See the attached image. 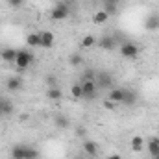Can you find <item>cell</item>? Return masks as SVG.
Returning <instances> with one entry per match:
<instances>
[{
    "instance_id": "obj_23",
    "label": "cell",
    "mask_w": 159,
    "mask_h": 159,
    "mask_svg": "<svg viewBox=\"0 0 159 159\" xmlns=\"http://www.w3.org/2000/svg\"><path fill=\"white\" fill-rule=\"evenodd\" d=\"M69 63H70V67H78V65H81V63H83V57L80 56V52H76V54H72V56H70Z\"/></svg>"
},
{
    "instance_id": "obj_19",
    "label": "cell",
    "mask_w": 159,
    "mask_h": 159,
    "mask_svg": "<svg viewBox=\"0 0 159 159\" xmlns=\"http://www.w3.org/2000/svg\"><path fill=\"white\" fill-rule=\"evenodd\" d=\"M46 96H48L50 100H59V98L63 96V93H61V89H57V87H48Z\"/></svg>"
},
{
    "instance_id": "obj_30",
    "label": "cell",
    "mask_w": 159,
    "mask_h": 159,
    "mask_svg": "<svg viewBox=\"0 0 159 159\" xmlns=\"http://www.w3.org/2000/svg\"><path fill=\"white\" fill-rule=\"evenodd\" d=\"M4 115V109H2V100H0V117Z\"/></svg>"
},
{
    "instance_id": "obj_16",
    "label": "cell",
    "mask_w": 159,
    "mask_h": 159,
    "mask_svg": "<svg viewBox=\"0 0 159 159\" xmlns=\"http://www.w3.org/2000/svg\"><path fill=\"white\" fill-rule=\"evenodd\" d=\"M148 152H150L152 157H154L156 154H159V137H152V139L148 141Z\"/></svg>"
},
{
    "instance_id": "obj_24",
    "label": "cell",
    "mask_w": 159,
    "mask_h": 159,
    "mask_svg": "<svg viewBox=\"0 0 159 159\" xmlns=\"http://www.w3.org/2000/svg\"><path fill=\"white\" fill-rule=\"evenodd\" d=\"M26 159H39V150H35L32 146H26Z\"/></svg>"
},
{
    "instance_id": "obj_2",
    "label": "cell",
    "mask_w": 159,
    "mask_h": 159,
    "mask_svg": "<svg viewBox=\"0 0 159 159\" xmlns=\"http://www.w3.org/2000/svg\"><path fill=\"white\" fill-rule=\"evenodd\" d=\"M80 83H81V87H83V98L94 100V98H96V89H98L96 81H94V80H80Z\"/></svg>"
},
{
    "instance_id": "obj_17",
    "label": "cell",
    "mask_w": 159,
    "mask_h": 159,
    "mask_svg": "<svg viewBox=\"0 0 159 159\" xmlns=\"http://www.w3.org/2000/svg\"><path fill=\"white\" fill-rule=\"evenodd\" d=\"M135 102H137V94H135L133 91H128V89H126V94H124L122 104H124V106H133Z\"/></svg>"
},
{
    "instance_id": "obj_11",
    "label": "cell",
    "mask_w": 159,
    "mask_h": 159,
    "mask_svg": "<svg viewBox=\"0 0 159 159\" xmlns=\"http://www.w3.org/2000/svg\"><path fill=\"white\" fill-rule=\"evenodd\" d=\"M0 57H2L4 61H7V63H15V59H17V50H13V48H4V50L0 52Z\"/></svg>"
},
{
    "instance_id": "obj_5",
    "label": "cell",
    "mask_w": 159,
    "mask_h": 159,
    "mask_svg": "<svg viewBox=\"0 0 159 159\" xmlns=\"http://www.w3.org/2000/svg\"><path fill=\"white\" fill-rule=\"evenodd\" d=\"M96 85L98 87H104V89H107V87H111L113 85V78H111V74H107V72H100V74H96Z\"/></svg>"
},
{
    "instance_id": "obj_4",
    "label": "cell",
    "mask_w": 159,
    "mask_h": 159,
    "mask_svg": "<svg viewBox=\"0 0 159 159\" xmlns=\"http://www.w3.org/2000/svg\"><path fill=\"white\" fill-rule=\"evenodd\" d=\"M67 17H69V7H67L65 4H57V6H54L52 11H50V19H52V20H65Z\"/></svg>"
},
{
    "instance_id": "obj_31",
    "label": "cell",
    "mask_w": 159,
    "mask_h": 159,
    "mask_svg": "<svg viewBox=\"0 0 159 159\" xmlns=\"http://www.w3.org/2000/svg\"><path fill=\"white\" fill-rule=\"evenodd\" d=\"M74 159H85V156H76Z\"/></svg>"
},
{
    "instance_id": "obj_21",
    "label": "cell",
    "mask_w": 159,
    "mask_h": 159,
    "mask_svg": "<svg viewBox=\"0 0 159 159\" xmlns=\"http://www.w3.org/2000/svg\"><path fill=\"white\" fill-rule=\"evenodd\" d=\"M143 144H144V141H143V137H131V150L133 152H141V148H143Z\"/></svg>"
},
{
    "instance_id": "obj_7",
    "label": "cell",
    "mask_w": 159,
    "mask_h": 159,
    "mask_svg": "<svg viewBox=\"0 0 159 159\" xmlns=\"http://www.w3.org/2000/svg\"><path fill=\"white\" fill-rule=\"evenodd\" d=\"M124 94H126V89H111L109 91V94H107V100H111V102H115V104H122V100H124Z\"/></svg>"
},
{
    "instance_id": "obj_10",
    "label": "cell",
    "mask_w": 159,
    "mask_h": 159,
    "mask_svg": "<svg viewBox=\"0 0 159 159\" xmlns=\"http://www.w3.org/2000/svg\"><path fill=\"white\" fill-rule=\"evenodd\" d=\"M11 159H26V146L24 144H15L11 148Z\"/></svg>"
},
{
    "instance_id": "obj_9",
    "label": "cell",
    "mask_w": 159,
    "mask_h": 159,
    "mask_svg": "<svg viewBox=\"0 0 159 159\" xmlns=\"http://www.w3.org/2000/svg\"><path fill=\"white\" fill-rule=\"evenodd\" d=\"M52 46H54V34L41 32V48H52Z\"/></svg>"
},
{
    "instance_id": "obj_13",
    "label": "cell",
    "mask_w": 159,
    "mask_h": 159,
    "mask_svg": "<svg viewBox=\"0 0 159 159\" xmlns=\"http://www.w3.org/2000/svg\"><path fill=\"white\" fill-rule=\"evenodd\" d=\"M26 44L30 48H41V34H28Z\"/></svg>"
},
{
    "instance_id": "obj_20",
    "label": "cell",
    "mask_w": 159,
    "mask_h": 159,
    "mask_svg": "<svg viewBox=\"0 0 159 159\" xmlns=\"http://www.w3.org/2000/svg\"><path fill=\"white\" fill-rule=\"evenodd\" d=\"M70 94H72V98H83V87H81V83H74L72 87H70Z\"/></svg>"
},
{
    "instance_id": "obj_28",
    "label": "cell",
    "mask_w": 159,
    "mask_h": 159,
    "mask_svg": "<svg viewBox=\"0 0 159 159\" xmlns=\"http://www.w3.org/2000/svg\"><path fill=\"white\" fill-rule=\"evenodd\" d=\"M104 4H115V6H117V4H119V0H104Z\"/></svg>"
},
{
    "instance_id": "obj_6",
    "label": "cell",
    "mask_w": 159,
    "mask_h": 159,
    "mask_svg": "<svg viewBox=\"0 0 159 159\" xmlns=\"http://www.w3.org/2000/svg\"><path fill=\"white\" fill-rule=\"evenodd\" d=\"M83 154H87L89 157H96L98 156V144L94 141H83Z\"/></svg>"
},
{
    "instance_id": "obj_15",
    "label": "cell",
    "mask_w": 159,
    "mask_h": 159,
    "mask_svg": "<svg viewBox=\"0 0 159 159\" xmlns=\"http://www.w3.org/2000/svg\"><path fill=\"white\" fill-rule=\"evenodd\" d=\"M96 43H98V39H96L93 34H87V35H83V39H81L80 44H81V48H93Z\"/></svg>"
},
{
    "instance_id": "obj_32",
    "label": "cell",
    "mask_w": 159,
    "mask_h": 159,
    "mask_svg": "<svg viewBox=\"0 0 159 159\" xmlns=\"http://www.w3.org/2000/svg\"><path fill=\"white\" fill-rule=\"evenodd\" d=\"M152 159H159V154H156V156H154V157H152Z\"/></svg>"
},
{
    "instance_id": "obj_14",
    "label": "cell",
    "mask_w": 159,
    "mask_h": 159,
    "mask_svg": "<svg viewBox=\"0 0 159 159\" xmlns=\"http://www.w3.org/2000/svg\"><path fill=\"white\" fill-rule=\"evenodd\" d=\"M6 85H7L9 91H20V89H22V80L19 78V76H13V78L7 80Z\"/></svg>"
},
{
    "instance_id": "obj_18",
    "label": "cell",
    "mask_w": 159,
    "mask_h": 159,
    "mask_svg": "<svg viewBox=\"0 0 159 159\" xmlns=\"http://www.w3.org/2000/svg\"><path fill=\"white\" fill-rule=\"evenodd\" d=\"M54 122H56V126H57V128H61V129H67V128L70 126V120L67 119L65 115H57V117L54 119Z\"/></svg>"
},
{
    "instance_id": "obj_25",
    "label": "cell",
    "mask_w": 159,
    "mask_h": 159,
    "mask_svg": "<svg viewBox=\"0 0 159 159\" xmlns=\"http://www.w3.org/2000/svg\"><path fill=\"white\" fill-rule=\"evenodd\" d=\"M2 109H4V115H9V113L13 111V106H11V102H4V100H2Z\"/></svg>"
},
{
    "instance_id": "obj_29",
    "label": "cell",
    "mask_w": 159,
    "mask_h": 159,
    "mask_svg": "<svg viewBox=\"0 0 159 159\" xmlns=\"http://www.w3.org/2000/svg\"><path fill=\"white\" fill-rule=\"evenodd\" d=\"M107 159H122V157H120L119 154H111V156H109Z\"/></svg>"
},
{
    "instance_id": "obj_1",
    "label": "cell",
    "mask_w": 159,
    "mask_h": 159,
    "mask_svg": "<svg viewBox=\"0 0 159 159\" xmlns=\"http://www.w3.org/2000/svg\"><path fill=\"white\" fill-rule=\"evenodd\" d=\"M139 54H141V48H139L135 43L128 41V43H122V44H120V56H122V57H126V59H135Z\"/></svg>"
},
{
    "instance_id": "obj_27",
    "label": "cell",
    "mask_w": 159,
    "mask_h": 159,
    "mask_svg": "<svg viewBox=\"0 0 159 159\" xmlns=\"http://www.w3.org/2000/svg\"><path fill=\"white\" fill-rule=\"evenodd\" d=\"M104 106H106L107 109H115V102H111V100H106V102H104Z\"/></svg>"
},
{
    "instance_id": "obj_26",
    "label": "cell",
    "mask_w": 159,
    "mask_h": 159,
    "mask_svg": "<svg viewBox=\"0 0 159 159\" xmlns=\"http://www.w3.org/2000/svg\"><path fill=\"white\" fill-rule=\"evenodd\" d=\"M104 11H107V13H109V17H111V15H115V13H117V6H115V4H106Z\"/></svg>"
},
{
    "instance_id": "obj_8",
    "label": "cell",
    "mask_w": 159,
    "mask_h": 159,
    "mask_svg": "<svg viewBox=\"0 0 159 159\" xmlns=\"http://www.w3.org/2000/svg\"><path fill=\"white\" fill-rule=\"evenodd\" d=\"M96 44H98L102 50H109V52H111V50L115 48V37H113V35H104L102 39H98Z\"/></svg>"
},
{
    "instance_id": "obj_12",
    "label": "cell",
    "mask_w": 159,
    "mask_h": 159,
    "mask_svg": "<svg viewBox=\"0 0 159 159\" xmlns=\"http://www.w3.org/2000/svg\"><path fill=\"white\" fill-rule=\"evenodd\" d=\"M109 20V13L107 11H104V9H100V11H96L94 15H93V22L94 24H104V22H107Z\"/></svg>"
},
{
    "instance_id": "obj_22",
    "label": "cell",
    "mask_w": 159,
    "mask_h": 159,
    "mask_svg": "<svg viewBox=\"0 0 159 159\" xmlns=\"http://www.w3.org/2000/svg\"><path fill=\"white\" fill-rule=\"evenodd\" d=\"M146 30H157L159 28V17H148V20L144 22Z\"/></svg>"
},
{
    "instance_id": "obj_3",
    "label": "cell",
    "mask_w": 159,
    "mask_h": 159,
    "mask_svg": "<svg viewBox=\"0 0 159 159\" xmlns=\"http://www.w3.org/2000/svg\"><path fill=\"white\" fill-rule=\"evenodd\" d=\"M34 61V56L26 50H17V59H15V65L19 69H28Z\"/></svg>"
}]
</instances>
